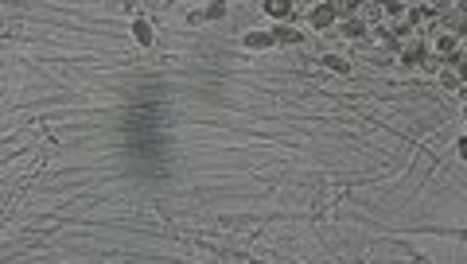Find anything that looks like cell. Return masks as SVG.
<instances>
[{"label": "cell", "instance_id": "cell-1", "mask_svg": "<svg viewBox=\"0 0 467 264\" xmlns=\"http://www.w3.org/2000/svg\"><path fill=\"white\" fill-rule=\"evenodd\" d=\"M331 20H335V8H327V4H323V8H315V24H319V27H327Z\"/></svg>", "mask_w": 467, "mask_h": 264}, {"label": "cell", "instance_id": "cell-2", "mask_svg": "<svg viewBox=\"0 0 467 264\" xmlns=\"http://www.w3.org/2000/svg\"><path fill=\"white\" fill-rule=\"evenodd\" d=\"M265 8H269V12H273V16H284V12H288V4H284V0H269V4H265Z\"/></svg>", "mask_w": 467, "mask_h": 264}, {"label": "cell", "instance_id": "cell-3", "mask_svg": "<svg viewBox=\"0 0 467 264\" xmlns=\"http://www.w3.org/2000/svg\"><path fill=\"white\" fill-rule=\"evenodd\" d=\"M246 43H249V47H265V43H269V35H249Z\"/></svg>", "mask_w": 467, "mask_h": 264}]
</instances>
